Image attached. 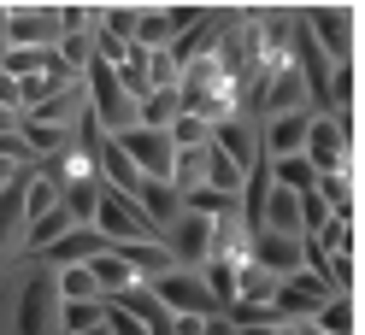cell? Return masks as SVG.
I'll return each mask as SVG.
<instances>
[{
	"label": "cell",
	"instance_id": "cell-24",
	"mask_svg": "<svg viewBox=\"0 0 365 335\" xmlns=\"http://www.w3.org/2000/svg\"><path fill=\"white\" fill-rule=\"evenodd\" d=\"M0 30H6V6H0Z\"/></svg>",
	"mask_w": 365,
	"mask_h": 335
},
{
	"label": "cell",
	"instance_id": "cell-2",
	"mask_svg": "<svg viewBox=\"0 0 365 335\" xmlns=\"http://www.w3.org/2000/svg\"><path fill=\"white\" fill-rule=\"evenodd\" d=\"M301 159H307L318 176L354 171V112H318V118L307 124Z\"/></svg>",
	"mask_w": 365,
	"mask_h": 335
},
{
	"label": "cell",
	"instance_id": "cell-6",
	"mask_svg": "<svg viewBox=\"0 0 365 335\" xmlns=\"http://www.w3.org/2000/svg\"><path fill=\"white\" fill-rule=\"evenodd\" d=\"M330 300V282H318L312 271H294V277H277L271 288V312H277L283 324H312V312Z\"/></svg>",
	"mask_w": 365,
	"mask_h": 335
},
{
	"label": "cell",
	"instance_id": "cell-18",
	"mask_svg": "<svg viewBox=\"0 0 365 335\" xmlns=\"http://www.w3.org/2000/svg\"><path fill=\"white\" fill-rule=\"evenodd\" d=\"M106 306L101 300H77V306H59V335H83V329H101Z\"/></svg>",
	"mask_w": 365,
	"mask_h": 335
},
{
	"label": "cell",
	"instance_id": "cell-12",
	"mask_svg": "<svg viewBox=\"0 0 365 335\" xmlns=\"http://www.w3.org/2000/svg\"><path fill=\"white\" fill-rule=\"evenodd\" d=\"M135 206H142V218L153 223L159 235H165L171 223L182 218V200H177V188H171V183H142V188H135Z\"/></svg>",
	"mask_w": 365,
	"mask_h": 335
},
{
	"label": "cell",
	"instance_id": "cell-22",
	"mask_svg": "<svg viewBox=\"0 0 365 335\" xmlns=\"http://www.w3.org/2000/svg\"><path fill=\"white\" fill-rule=\"evenodd\" d=\"M200 335H236V324H230V318H207V329H200Z\"/></svg>",
	"mask_w": 365,
	"mask_h": 335
},
{
	"label": "cell",
	"instance_id": "cell-23",
	"mask_svg": "<svg viewBox=\"0 0 365 335\" xmlns=\"http://www.w3.org/2000/svg\"><path fill=\"white\" fill-rule=\"evenodd\" d=\"M289 335H318V329H312V324H294V329H289Z\"/></svg>",
	"mask_w": 365,
	"mask_h": 335
},
{
	"label": "cell",
	"instance_id": "cell-4",
	"mask_svg": "<svg viewBox=\"0 0 365 335\" xmlns=\"http://www.w3.org/2000/svg\"><path fill=\"white\" fill-rule=\"evenodd\" d=\"M301 30L312 36V48L324 53L330 65H354L359 30H354V12H348V6H307V12H301Z\"/></svg>",
	"mask_w": 365,
	"mask_h": 335
},
{
	"label": "cell",
	"instance_id": "cell-14",
	"mask_svg": "<svg viewBox=\"0 0 365 335\" xmlns=\"http://www.w3.org/2000/svg\"><path fill=\"white\" fill-rule=\"evenodd\" d=\"M88 277H95V288H101V300H112V294H124V288H135V271L118 259V253H95L88 259Z\"/></svg>",
	"mask_w": 365,
	"mask_h": 335
},
{
	"label": "cell",
	"instance_id": "cell-16",
	"mask_svg": "<svg viewBox=\"0 0 365 335\" xmlns=\"http://www.w3.org/2000/svg\"><path fill=\"white\" fill-rule=\"evenodd\" d=\"M312 329H318V335H354V329H359V312H354V300H348V294H330L324 306L312 312Z\"/></svg>",
	"mask_w": 365,
	"mask_h": 335
},
{
	"label": "cell",
	"instance_id": "cell-10",
	"mask_svg": "<svg viewBox=\"0 0 365 335\" xmlns=\"http://www.w3.org/2000/svg\"><path fill=\"white\" fill-rule=\"evenodd\" d=\"M212 147H218L242 176H247V165L265 159V153H259V124H247V118H224V124H212Z\"/></svg>",
	"mask_w": 365,
	"mask_h": 335
},
{
	"label": "cell",
	"instance_id": "cell-3",
	"mask_svg": "<svg viewBox=\"0 0 365 335\" xmlns=\"http://www.w3.org/2000/svg\"><path fill=\"white\" fill-rule=\"evenodd\" d=\"M88 230H95L106 248H130V241H159V230L142 218V206H135V194L124 188H95V218H88Z\"/></svg>",
	"mask_w": 365,
	"mask_h": 335
},
{
	"label": "cell",
	"instance_id": "cell-5",
	"mask_svg": "<svg viewBox=\"0 0 365 335\" xmlns=\"http://www.w3.org/2000/svg\"><path fill=\"white\" fill-rule=\"evenodd\" d=\"M148 288H153V300L165 306L171 318H218V300H212V288L200 282V271H177L171 265V271L153 277Z\"/></svg>",
	"mask_w": 365,
	"mask_h": 335
},
{
	"label": "cell",
	"instance_id": "cell-21",
	"mask_svg": "<svg viewBox=\"0 0 365 335\" xmlns=\"http://www.w3.org/2000/svg\"><path fill=\"white\" fill-rule=\"evenodd\" d=\"M101 306H106V300H101ZM101 329H106V335H148V329L135 324L130 312H118V306H106V318H101Z\"/></svg>",
	"mask_w": 365,
	"mask_h": 335
},
{
	"label": "cell",
	"instance_id": "cell-9",
	"mask_svg": "<svg viewBox=\"0 0 365 335\" xmlns=\"http://www.w3.org/2000/svg\"><path fill=\"white\" fill-rule=\"evenodd\" d=\"M247 265L265 271V277H294V271H301V235L254 230V235H247Z\"/></svg>",
	"mask_w": 365,
	"mask_h": 335
},
{
	"label": "cell",
	"instance_id": "cell-19",
	"mask_svg": "<svg viewBox=\"0 0 365 335\" xmlns=\"http://www.w3.org/2000/svg\"><path fill=\"white\" fill-rule=\"evenodd\" d=\"M101 6H59V36H95Z\"/></svg>",
	"mask_w": 365,
	"mask_h": 335
},
{
	"label": "cell",
	"instance_id": "cell-15",
	"mask_svg": "<svg viewBox=\"0 0 365 335\" xmlns=\"http://www.w3.org/2000/svg\"><path fill=\"white\" fill-rule=\"evenodd\" d=\"M177 112H182L177 88H153V95H142V100H135V129H165Z\"/></svg>",
	"mask_w": 365,
	"mask_h": 335
},
{
	"label": "cell",
	"instance_id": "cell-17",
	"mask_svg": "<svg viewBox=\"0 0 365 335\" xmlns=\"http://www.w3.org/2000/svg\"><path fill=\"white\" fill-rule=\"evenodd\" d=\"M53 294L59 306H77V300H101V288L88 277V265H65V271H53Z\"/></svg>",
	"mask_w": 365,
	"mask_h": 335
},
{
	"label": "cell",
	"instance_id": "cell-11",
	"mask_svg": "<svg viewBox=\"0 0 365 335\" xmlns=\"http://www.w3.org/2000/svg\"><path fill=\"white\" fill-rule=\"evenodd\" d=\"M307 124H312V112H277V118H265L259 124V153H265V159H289V153H301Z\"/></svg>",
	"mask_w": 365,
	"mask_h": 335
},
{
	"label": "cell",
	"instance_id": "cell-20",
	"mask_svg": "<svg viewBox=\"0 0 365 335\" xmlns=\"http://www.w3.org/2000/svg\"><path fill=\"white\" fill-rule=\"evenodd\" d=\"M177 59H171V48H159V53H148V88H177Z\"/></svg>",
	"mask_w": 365,
	"mask_h": 335
},
{
	"label": "cell",
	"instance_id": "cell-13",
	"mask_svg": "<svg viewBox=\"0 0 365 335\" xmlns=\"http://www.w3.org/2000/svg\"><path fill=\"white\" fill-rule=\"evenodd\" d=\"M18 194H24V230H30L36 218H48V212L59 206V183H53V176L41 171V165L24 176V183H18Z\"/></svg>",
	"mask_w": 365,
	"mask_h": 335
},
{
	"label": "cell",
	"instance_id": "cell-1",
	"mask_svg": "<svg viewBox=\"0 0 365 335\" xmlns=\"http://www.w3.org/2000/svg\"><path fill=\"white\" fill-rule=\"evenodd\" d=\"M6 294H12V300H6V324H0V335H59L53 271H41V265H24Z\"/></svg>",
	"mask_w": 365,
	"mask_h": 335
},
{
	"label": "cell",
	"instance_id": "cell-8",
	"mask_svg": "<svg viewBox=\"0 0 365 335\" xmlns=\"http://www.w3.org/2000/svg\"><path fill=\"white\" fill-rule=\"evenodd\" d=\"M124 153H130V165L142 171V183H171V159H177V147L165 142V129H124V136H112Z\"/></svg>",
	"mask_w": 365,
	"mask_h": 335
},
{
	"label": "cell",
	"instance_id": "cell-7",
	"mask_svg": "<svg viewBox=\"0 0 365 335\" xmlns=\"http://www.w3.org/2000/svg\"><path fill=\"white\" fill-rule=\"evenodd\" d=\"M0 48H59V6H6Z\"/></svg>",
	"mask_w": 365,
	"mask_h": 335
},
{
	"label": "cell",
	"instance_id": "cell-25",
	"mask_svg": "<svg viewBox=\"0 0 365 335\" xmlns=\"http://www.w3.org/2000/svg\"><path fill=\"white\" fill-rule=\"evenodd\" d=\"M83 335H106V329H83Z\"/></svg>",
	"mask_w": 365,
	"mask_h": 335
}]
</instances>
